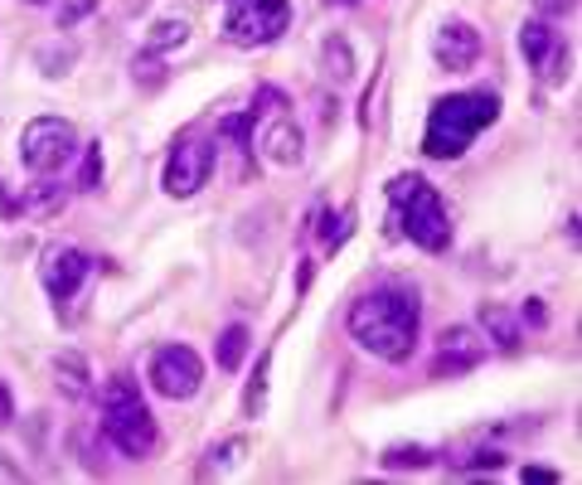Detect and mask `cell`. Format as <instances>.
I'll list each match as a JSON object with an SVG mask.
<instances>
[{
	"mask_svg": "<svg viewBox=\"0 0 582 485\" xmlns=\"http://www.w3.org/2000/svg\"><path fill=\"white\" fill-rule=\"evenodd\" d=\"M422 330V306L408 286H379V292L359 296L350 306V335L359 349H369L383 365H403L418 349Z\"/></svg>",
	"mask_w": 582,
	"mask_h": 485,
	"instance_id": "cell-1",
	"label": "cell"
},
{
	"mask_svg": "<svg viewBox=\"0 0 582 485\" xmlns=\"http://www.w3.org/2000/svg\"><path fill=\"white\" fill-rule=\"evenodd\" d=\"M495 117H501V98H495V92H485V88L481 92H452V98H442L432 107L428 131H422V151H428L432 161L466 156V146H471Z\"/></svg>",
	"mask_w": 582,
	"mask_h": 485,
	"instance_id": "cell-2",
	"label": "cell"
},
{
	"mask_svg": "<svg viewBox=\"0 0 582 485\" xmlns=\"http://www.w3.org/2000/svg\"><path fill=\"white\" fill-rule=\"evenodd\" d=\"M389 204H393V224H403V233H408L422 253H442V247L452 243L446 204H442V194L422 180V175H393L389 180Z\"/></svg>",
	"mask_w": 582,
	"mask_h": 485,
	"instance_id": "cell-3",
	"label": "cell"
},
{
	"mask_svg": "<svg viewBox=\"0 0 582 485\" xmlns=\"http://www.w3.org/2000/svg\"><path fill=\"white\" fill-rule=\"evenodd\" d=\"M102 432H107L112 447L131 461H146L155 451V442H161L151 408H146V398L137 394L131 379H112L107 394H102Z\"/></svg>",
	"mask_w": 582,
	"mask_h": 485,
	"instance_id": "cell-4",
	"label": "cell"
},
{
	"mask_svg": "<svg viewBox=\"0 0 582 485\" xmlns=\"http://www.w3.org/2000/svg\"><path fill=\"white\" fill-rule=\"evenodd\" d=\"M291 25V5L287 0H228L224 15V35L243 49H263L273 39H282Z\"/></svg>",
	"mask_w": 582,
	"mask_h": 485,
	"instance_id": "cell-5",
	"label": "cell"
},
{
	"mask_svg": "<svg viewBox=\"0 0 582 485\" xmlns=\"http://www.w3.org/2000/svg\"><path fill=\"white\" fill-rule=\"evenodd\" d=\"M78 156V131L64 117H35L25 131H20V161L35 175H54Z\"/></svg>",
	"mask_w": 582,
	"mask_h": 485,
	"instance_id": "cell-6",
	"label": "cell"
},
{
	"mask_svg": "<svg viewBox=\"0 0 582 485\" xmlns=\"http://www.w3.org/2000/svg\"><path fill=\"white\" fill-rule=\"evenodd\" d=\"M146 379H151V388L161 398L185 404V398H194V394H200V384H204V359L194 355L190 345H165V349H155V355H151Z\"/></svg>",
	"mask_w": 582,
	"mask_h": 485,
	"instance_id": "cell-7",
	"label": "cell"
},
{
	"mask_svg": "<svg viewBox=\"0 0 582 485\" xmlns=\"http://www.w3.org/2000/svg\"><path fill=\"white\" fill-rule=\"evenodd\" d=\"M214 141L204 137H185L180 146L170 151V161H165V194L170 200H190V194L204 190V180H210L214 170Z\"/></svg>",
	"mask_w": 582,
	"mask_h": 485,
	"instance_id": "cell-8",
	"label": "cell"
},
{
	"mask_svg": "<svg viewBox=\"0 0 582 485\" xmlns=\"http://www.w3.org/2000/svg\"><path fill=\"white\" fill-rule=\"evenodd\" d=\"M92 272V257L83 253V247H45V263H39V282H45V292L54 296V302H73L78 296V286L88 282Z\"/></svg>",
	"mask_w": 582,
	"mask_h": 485,
	"instance_id": "cell-9",
	"label": "cell"
},
{
	"mask_svg": "<svg viewBox=\"0 0 582 485\" xmlns=\"http://www.w3.org/2000/svg\"><path fill=\"white\" fill-rule=\"evenodd\" d=\"M485 359V340L476 335L471 326H452L442 330V345H436V365L432 374L436 379H456V374H471L476 365Z\"/></svg>",
	"mask_w": 582,
	"mask_h": 485,
	"instance_id": "cell-10",
	"label": "cell"
},
{
	"mask_svg": "<svg viewBox=\"0 0 582 485\" xmlns=\"http://www.w3.org/2000/svg\"><path fill=\"white\" fill-rule=\"evenodd\" d=\"M432 54L446 74H466V68H476V59H481V35H476L466 20H446L432 39Z\"/></svg>",
	"mask_w": 582,
	"mask_h": 485,
	"instance_id": "cell-11",
	"label": "cell"
},
{
	"mask_svg": "<svg viewBox=\"0 0 582 485\" xmlns=\"http://www.w3.org/2000/svg\"><path fill=\"white\" fill-rule=\"evenodd\" d=\"M257 146H263V156L273 165H296L301 151H306V146H301V127L291 117H273V122H267Z\"/></svg>",
	"mask_w": 582,
	"mask_h": 485,
	"instance_id": "cell-12",
	"label": "cell"
},
{
	"mask_svg": "<svg viewBox=\"0 0 582 485\" xmlns=\"http://www.w3.org/2000/svg\"><path fill=\"white\" fill-rule=\"evenodd\" d=\"M54 379L64 388V398H88L92 394V374H88V359L78 349H59L54 355Z\"/></svg>",
	"mask_w": 582,
	"mask_h": 485,
	"instance_id": "cell-13",
	"label": "cell"
},
{
	"mask_svg": "<svg viewBox=\"0 0 582 485\" xmlns=\"http://www.w3.org/2000/svg\"><path fill=\"white\" fill-rule=\"evenodd\" d=\"M481 330L485 340H495V349H519V340H524V326H519L515 311H505V306H481Z\"/></svg>",
	"mask_w": 582,
	"mask_h": 485,
	"instance_id": "cell-14",
	"label": "cell"
},
{
	"mask_svg": "<svg viewBox=\"0 0 582 485\" xmlns=\"http://www.w3.org/2000/svg\"><path fill=\"white\" fill-rule=\"evenodd\" d=\"M73 59H78V49H73L68 39H49V44H39L35 64H39V74L45 78H64L73 68Z\"/></svg>",
	"mask_w": 582,
	"mask_h": 485,
	"instance_id": "cell-15",
	"label": "cell"
},
{
	"mask_svg": "<svg viewBox=\"0 0 582 485\" xmlns=\"http://www.w3.org/2000/svg\"><path fill=\"white\" fill-rule=\"evenodd\" d=\"M519 49H524V59L539 68V64H544V54L554 49V29H548L544 20H529V25L519 29Z\"/></svg>",
	"mask_w": 582,
	"mask_h": 485,
	"instance_id": "cell-16",
	"label": "cell"
},
{
	"mask_svg": "<svg viewBox=\"0 0 582 485\" xmlns=\"http://www.w3.org/2000/svg\"><path fill=\"white\" fill-rule=\"evenodd\" d=\"M185 39H190V25H185V20H155L146 49H151V54H170V49H180Z\"/></svg>",
	"mask_w": 582,
	"mask_h": 485,
	"instance_id": "cell-17",
	"label": "cell"
},
{
	"mask_svg": "<svg viewBox=\"0 0 582 485\" xmlns=\"http://www.w3.org/2000/svg\"><path fill=\"white\" fill-rule=\"evenodd\" d=\"M248 355V330L243 326H228L224 340H218V369H238Z\"/></svg>",
	"mask_w": 582,
	"mask_h": 485,
	"instance_id": "cell-18",
	"label": "cell"
},
{
	"mask_svg": "<svg viewBox=\"0 0 582 485\" xmlns=\"http://www.w3.org/2000/svg\"><path fill=\"white\" fill-rule=\"evenodd\" d=\"M267 369H273V355L257 359V374H253V384H248V398H243L248 418H263V408H267Z\"/></svg>",
	"mask_w": 582,
	"mask_h": 485,
	"instance_id": "cell-19",
	"label": "cell"
},
{
	"mask_svg": "<svg viewBox=\"0 0 582 485\" xmlns=\"http://www.w3.org/2000/svg\"><path fill=\"white\" fill-rule=\"evenodd\" d=\"M452 467H466V471H495V467H505V457L501 451H491V447H466V451H456V457H446Z\"/></svg>",
	"mask_w": 582,
	"mask_h": 485,
	"instance_id": "cell-20",
	"label": "cell"
},
{
	"mask_svg": "<svg viewBox=\"0 0 582 485\" xmlns=\"http://www.w3.org/2000/svg\"><path fill=\"white\" fill-rule=\"evenodd\" d=\"M326 68H330V74H336L340 82H345V78H355V59H350V49H345V39H326Z\"/></svg>",
	"mask_w": 582,
	"mask_h": 485,
	"instance_id": "cell-21",
	"label": "cell"
},
{
	"mask_svg": "<svg viewBox=\"0 0 582 485\" xmlns=\"http://www.w3.org/2000/svg\"><path fill=\"white\" fill-rule=\"evenodd\" d=\"M428 461H432L428 447H389V451H383V467H389V471H398V467H428Z\"/></svg>",
	"mask_w": 582,
	"mask_h": 485,
	"instance_id": "cell-22",
	"label": "cell"
},
{
	"mask_svg": "<svg viewBox=\"0 0 582 485\" xmlns=\"http://www.w3.org/2000/svg\"><path fill=\"white\" fill-rule=\"evenodd\" d=\"M20 209H29V214H59V209H64V190L45 184V190H35V200H25Z\"/></svg>",
	"mask_w": 582,
	"mask_h": 485,
	"instance_id": "cell-23",
	"label": "cell"
},
{
	"mask_svg": "<svg viewBox=\"0 0 582 485\" xmlns=\"http://www.w3.org/2000/svg\"><path fill=\"white\" fill-rule=\"evenodd\" d=\"M98 180H102V151H98V146H88V151H83L78 190H98Z\"/></svg>",
	"mask_w": 582,
	"mask_h": 485,
	"instance_id": "cell-24",
	"label": "cell"
},
{
	"mask_svg": "<svg viewBox=\"0 0 582 485\" xmlns=\"http://www.w3.org/2000/svg\"><path fill=\"white\" fill-rule=\"evenodd\" d=\"M539 68H544V78H548V82H564V78H568V49L554 39V49L544 54V64H539Z\"/></svg>",
	"mask_w": 582,
	"mask_h": 485,
	"instance_id": "cell-25",
	"label": "cell"
},
{
	"mask_svg": "<svg viewBox=\"0 0 582 485\" xmlns=\"http://www.w3.org/2000/svg\"><path fill=\"white\" fill-rule=\"evenodd\" d=\"M92 10H98V0H64V5H59V29H73L83 15H92Z\"/></svg>",
	"mask_w": 582,
	"mask_h": 485,
	"instance_id": "cell-26",
	"label": "cell"
},
{
	"mask_svg": "<svg viewBox=\"0 0 582 485\" xmlns=\"http://www.w3.org/2000/svg\"><path fill=\"white\" fill-rule=\"evenodd\" d=\"M534 5H539V15H568V10H573L578 5V0H534Z\"/></svg>",
	"mask_w": 582,
	"mask_h": 485,
	"instance_id": "cell-27",
	"label": "cell"
},
{
	"mask_svg": "<svg viewBox=\"0 0 582 485\" xmlns=\"http://www.w3.org/2000/svg\"><path fill=\"white\" fill-rule=\"evenodd\" d=\"M524 481H539V485H554L558 471H544V467H524Z\"/></svg>",
	"mask_w": 582,
	"mask_h": 485,
	"instance_id": "cell-28",
	"label": "cell"
},
{
	"mask_svg": "<svg viewBox=\"0 0 582 485\" xmlns=\"http://www.w3.org/2000/svg\"><path fill=\"white\" fill-rule=\"evenodd\" d=\"M10 418H15V408H10V388L5 384H0V427H5V422Z\"/></svg>",
	"mask_w": 582,
	"mask_h": 485,
	"instance_id": "cell-29",
	"label": "cell"
},
{
	"mask_svg": "<svg viewBox=\"0 0 582 485\" xmlns=\"http://www.w3.org/2000/svg\"><path fill=\"white\" fill-rule=\"evenodd\" d=\"M29 5H49V0H29Z\"/></svg>",
	"mask_w": 582,
	"mask_h": 485,
	"instance_id": "cell-30",
	"label": "cell"
}]
</instances>
